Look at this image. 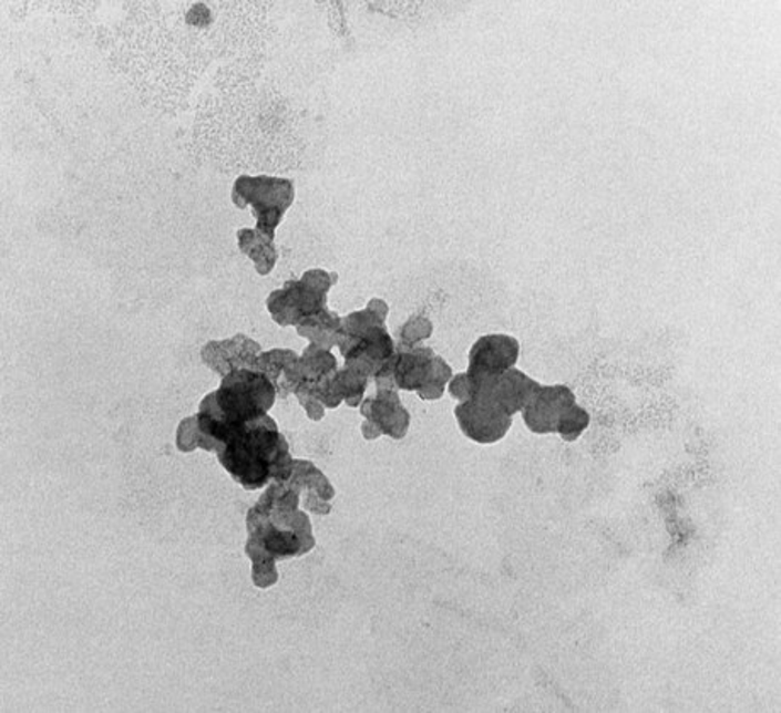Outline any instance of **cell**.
Returning <instances> with one entry per match:
<instances>
[{
  "instance_id": "1",
  "label": "cell",
  "mask_w": 781,
  "mask_h": 713,
  "mask_svg": "<svg viewBox=\"0 0 781 713\" xmlns=\"http://www.w3.org/2000/svg\"><path fill=\"white\" fill-rule=\"evenodd\" d=\"M245 554L286 560L306 556L317 546L301 496L288 480H273L247 512Z\"/></svg>"
},
{
  "instance_id": "2",
  "label": "cell",
  "mask_w": 781,
  "mask_h": 713,
  "mask_svg": "<svg viewBox=\"0 0 781 713\" xmlns=\"http://www.w3.org/2000/svg\"><path fill=\"white\" fill-rule=\"evenodd\" d=\"M216 457L247 492L264 489L273 480H288L295 469L288 441L270 415L233 430Z\"/></svg>"
},
{
  "instance_id": "3",
  "label": "cell",
  "mask_w": 781,
  "mask_h": 713,
  "mask_svg": "<svg viewBox=\"0 0 781 713\" xmlns=\"http://www.w3.org/2000/svg\"><path fill=\"white\" fill-rule=\"evenodd\" d=\"M276 400L273 382L263 372L242 369L225 375L218 390L203 397L197 423L223 445L233 430L269 415Z\"/></svg>"
},
{
  "instance_id": "4",
  "label": "cell",
  "mask_w": 781,
  "mask_h": 713,
  "mask_svg": "<svg viewBox=\"0 0 781 713\" xmlns=\"http://www.w3.org/2000/svg\"><path fill=\"white\" fill-rule=\"evenodd\" d=\"M296 199L295 184L289 178L270 175H240L232 189L238 209H251L255 229L276 240V229Z\"/></svg>"
},
{
  "instance_id": "5",
  "label": "cell",
  "mask_w": 781,
  "mask_h": 713,
  "mask_svg": "<svg viewBox=\"0 0 781 713\" xmlns=\"http://www.w3.org/2000/svg\"><path fill=\"white\" fill-rule=\"evenodd\" d=\"M338 282V273L325 269L306 270L299 279H291L270 292L266 306L270 318L279 327H296L309 314L328 308V292Z\"/></svg>"
},
{
  "instance_id": "6",
  "label": "cell",
  "mask_w": 781,
  "mask_h": 713,
  "mask_svg": "<svg viewBox=\"0 0 781 713\" xmlns=\"http://www.w3.org/2000/svg\"><path fill=\"white\" fill-rule=\"evenodd\" d=\"M469 379L473 384V397L490 400L512 418L516 413H522L532 394L541 386V382L534 381L516 368L508 369L502 374L484 375V378L469 375Z\"/></svg>"
},
{
  "instance_id": "7",
  "label": "cell",
  "mask_w": 781,
  "mask_h": 713,
  "mask_svg": "<svg viewBox=\"0 0 781 713\" xmlns=\"http://www.w3.org/2000/svg\"><path fill=\"white\" fill-rule=\"evenodd\" d=\"M454 412L461 432L476 444H496L505 438L513 423L512 416L506 415L502 407L484 397L474 396L459 403Z\"/></svg>"
},
{
  "instance_id": "8",
  "label": "cell",
  "mask_w": 781,
  "mask_h": 713,
  "mask_svg": "<svg viewBox=\"0 0 781 713\" xmlns=\"http://www.w3.org/2000/svg\"><path fill=\"white\" fill-rule=\"evenodd\" d=\"M263 345L250 337L238 333L232 339L212 340L201 349V361L219 378L242 369L257 371Z\"/></svg>"
},
{
  "instance_id": "9",
  "label": "cell",
  "mask_w": 781,
  "mask_h": 713,
  "mask_svg": "<svg viewBox=\"0 0 781 713\" xmlns=\"http://www.w3.org/2000/svg\"><path fill=\"white\" fill-rule=\"evenodd\" d=\"M575 403V393L564 384H554V386L541 384L522 410V416L531 432L537 435H549V433H556L561 416Z\"/></svg>"
},
{
  "instance_id": "10",
  "label": "cell",
  "mask_w": 781,
  "mask_h": 713,
  "mask_svg": "<svg viewBox=\"0 0 781 713\" xmlns=\"http://www.w3.org/2000/svg\"><path fill=\"white\" fill-rule=\"evenodd\" d=\"M518 340L502 333L484 335L469 350L467 374L471 378L496 375L515 368L518 362Z\"/></svg>"
},
{
  "instance_id": "11",
  "label": "cell",
  "mask_w": 781,
  "mask_h": 713,
  "mask_svg": "<svg viewBox=\"0 0 781 713\" xmlns=\"http://www.w3.org/2000/svg\"><path fill=\"white\" fill-rule=\"evenodd\" d=\"M288 483L301 496V508L308 514L327 517L331 514V502L337 496V489L323 471L305 458H295V469Z\"/></svg>"
},
{
  "instance_id": "12",
  "label": "cell",
  "mask_w": 781,
  "mask_h": 713,
  "mask_svg": "<svg viewBox=\"0 0 781 713\" xmlns=\"http://www.w3.org/2000/svg\"><path fill=\"white\" fill-rule=\"evenodd\" d=\"M394 352H397V342L389 333L388 328L378 327L366 333L362 339L357 340L343 353V365L372 381L374 375L384 368L386 362L394 355Z\"/></svg>"
},
{
  "instance_id": "13",
  "label": "cell",
  "mask_w": 781,
  "mask_h": 713,
  "mask_svg": "<svg viewBox=\"0 0 781 713\" xmlns=\"http://www.w3.org/2000/svg\"><path fill=\"white\" fill-rule=\"evenodd\" d=\"M359 413L393 441L407 437L410 430L411 416L401 403L400 391L378 390L374 396L363 397Z\"/></svg>"
},
{
  "instance_id": "14",
  "label": "cell",
  "mask_w": 781,
  "mask_h": 713,
  "mask_svg": "<svg viewBox=\"0 0 781 713\" xmlns=\"http://www.w3.org/2000/svg\"><path fill=\"white\" fill-rule=\"evenodd\" d=\"M257 371L263 372L273 382L277 397L280 400L295 394L296 388L302 382L299 353L291 349L264 350L258 359Z\"/></svg>"
},
{
  "instance_id": "15",
  "label": "cell",
  "mask_w": 781,
  "mask_h": 713,
  "mask_svg": "<svg viewBox=\"0 0 781 713\" xmlns=\"http://www.w3.org/2000/svg\"><path fill=\"white\" fill-rule=\"evenodd\" d=\"M435 355L436 353L425 345L414 347V349L397 347V352L391 356L397 390L417 393L425 381Z\"/></svg>"
},
{
  "instance_id": "16",
  "label": "cell",
  "mask_w": 781,
  "mask_h": 713,
  "mask_svg": "<svg viewBox=\"0 0 781 713\" xmlns=\"http://www.w3.org/2000/svg\"><path fill=\"white\" fill-rule=\"evenodd\" d=\"M295 328L299 337L321 349H335L342 339V317L328 308L309 314Z\"/></svg>"
},
{
  "instance_id": "17",
  "label": "cell",
  "mask_w": 781,
  "mask_h": 713,
  "mask_svg": "<svg viewBox=\"0 0 781 713\" xmlns=\"http://www.w3.org/2000/svg\"><path fill=\"white\" fill-rule=\"evenodd\" d=\"M237 240L238 248L254 262L255 272L258 276H269L276 269L279 251H277L274 238L266 237L258 229L244 228L238 229Z\"/></svg>"
},
{
  "instance_id": "18",
  "label": "cell",
  "mask_w": 781,
  "mask_h": 713,
  "mask_svg": "<svg viewBox=\"0 0 781 713\" xmlns=\"http://www.w3.org/2000/svg\"><path fill=\"white\" fill-rule=\"evenodd\" d=\"M175 447L182 454H191L194 451L212 452L218 455L223 445L216 442L215 438L207 437L206 433L201 430L197 423V416H187L178 423L177 432H175Z\"/></svg>"
},
{
  "instance_id": "19",
  "label": "cell",
  "mask_w": 781,
  "mask_h": 713,
  "mask_svg": "<svg viewBox=\"0 0 781 713\" xmlns=\"http://www.w3.org/2000/svg\"><path fill=\"white\" fill-rule=\"evenodd\" d=\"M378 327H386V321H382L378 314L372 313L368 308L342 317V339H340V343L337 347L340 350V355H343L357 340L362 339L366 333Z\"/></svg>"
},
{
  "instance_id": "20",
  "label": "cell",
  "mask_w": 781,
  "mask_h": 713,
  "mask_svg": "<svg viewBox=\"0 0 781 713\" xmlns=\"http://www.w3.org/2000/svg\"><path fill=\"white\" fill-rule=\"evenodd\" d=\"M337 356L331 353V350L321 349V347L309 343L301 353H299V369H301L302 381H317L330 372L337 371Z\"/></svg>"
},
{
  "instance_id": "21",
  "label": "cell",
  "mask_w": 781,
  "mask_h": 713,
  "mask_svg": "<svg viewBox=\"0 0 781 713\" xmlns=\"http://www.w3.org/2000/svg\"><path fill=\"white\" fill-rule=\"evenodd\" d=\"M371 379L363 378L357 374L352 369L338 368L333 372V384L337 388L338 394L342 397L343 403L350 407H359L363 401V394L368 391V384Z\"/></svg>"
},
{
  "instance_id": "22",
  "label": "cell",
  "mask_w": 781,
  "mask_h": 713,
  "mask_svg": "<svg viewBox=\"0 0 781 713\" xmlns=\"http://www.w3.org/2000/svg\"><path fill=\"white\" fill-rule=\"evenodd\" d=\"M452 375H454V372H452L451 365L442 356L435 355L425 381H423L420 390L417 391L420 400L439 401L440 397L444 396L445 388H448Z\"/></svg>"
},
{
  "instance_id": "23",
  "label": "cell",
  "mask_w": 781,
  "mask_h": 713,
  "mask_svg": "<svg viewBox=\"0 0 781 713\" xmlns=\"http://www.w3.org/2000/svg\"><path fill=\"white\" fill-rule=\"evenodd\" d=\"M432 321L425 314H413L401 324L394 342H397V347L414 349V347L423 345V342H427L432 337Z\"/></svg>"
},
{
  "instance_id": "24",
  "label": "cell",
  "mask_w": 781,
  "mask_h": 713,
  "mask_svg": "<svg viewBox=\"0 0 781 713\" xmlns=\"http://www.w3.org/2000/svg\"><path fill=\"white\" fill-rule=\"evenodd\" d=\"M589 413L579 404H573L569 410L563 413L557 423L556 433H559L564 442H575L582 437L589 426Z\"/></svg>"
},
{
  "instance_id": "25",
  "label": "cell",
  "mask_w": 781,
  "mask_h": 713,
  "mask_svg": "<svg viewBox=\"0 0 781 713\" xmlns=\"http://www.w3.org/2000/svg\"><path fill=\"white\" fill-rule=\"evenodd\" d=\"M333 372L317 379V381H302L306 388H308L309 393L317 397L327 410H337V407L343 403L342 397H340L333 384Z\"/></svg>"
},
{
  "instance_id": "26",
  "label": "cell",
  "mask_w": 781,
  "mask_h": 713,
  "mask_svg": "<svg viewBox=\"0 0 781 713\" xmlns=\"http://www.w3.org/2000/svg\"><path fill=\"white\" fill-rule=\"evenodd\" d=\"M296 400L301 404L302 410H305L306 416L312 422H321L327 415V407L309 393L308 388H306L305 382H301L295 391Z\"/></svg>"
},
{
  "instance_id": "27",
  "label": "cell",
  "mask_w": 781,
  "mask_h": 713,
  "mask_svg": "<svg viewBox=\"0 0 781 713\" xmlns=\"http://www.w3.org/2000/svg\"><path fill=\"white\" fill-rule=\"evenodd\" d=\"M448 391L452 400L458 401V403H464V401L471 400V397H473V384H471L467 371L452 375L448 384Z\"/></svg>"
},
{
  "instance_id": "28",
  "label": "cell",
  "mask_w": 781,
  "mask_h": 713,
  "mask_svg": "<svg viewBox=\"0 0 781 713\" xmlns=\"http://www.w3.org/2000/svg\"><path fill=\"white\" fill-rule=\"evenodd\" d=\"M369 311H372V313L378 314L379 318H381L382 321L388 320V314H389V306L388 302L384 301V299L381 298H372L371 301L368 302V306H366Z\"/></svg>"
},
{
  "instance_id": "29",
  "label": "cell",
  "mask_w": 781,
  "mask_h": 713,
  "mask_svg": "<svg viewBox=\"0 0 781 713\" xmlns=\"http://www.w3.org/2000/svg\"><path fill=\"white\" fill-rule=\"evenodd\" d=\"M360 432H362V437L369 442L378 441V438L384 437L381 430H379L374 423L369 422V420H363L362 426H360Z\"/></svg>"
}]
</instances>
